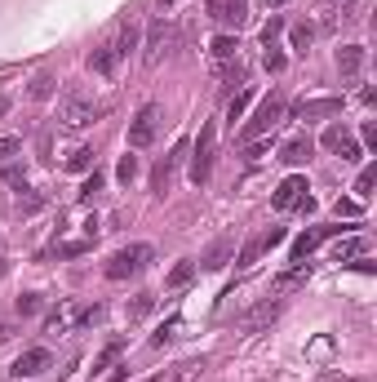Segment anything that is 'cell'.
<instances>
[{"instance_id": "cell-1", "label": "cell", "mask_w": 377, "mask_h": 382, "mask_svg": "<svg viewBox=\"0 0 377 382\" xmlns=\"http://www.w3.org/2000/svg\"><path fill=\"white\" fill-rule=\"evenodd\" d=\"M102 116V102H93V93L84 89H67L63 102H58V125L63 129H89Z\"/></svg>"}, {"instance_id": "cell-2", "label": "cell", "mask_w": 377, "mask_h": 382, "mask_svg": "<svg viewBox=\"0 0 377 382\" xmlns=\"http://www.w3.org/2000/svg\"><path fill=\"white\" fill-rule=\"evenodd\" d=\"M151 258H155L151 245H142V240H138V245H125V249H116V254L102 262V276H107V280H129V276H138Z\"/></svg>"}, {"instance_id": "cell-3", "label": "cell", "mask_w": 377, "mask_h": 382, "mask_svg": "<svg viewBox=\"0 0 377 382\" xmlns=\"http://www.w3.org/2000/svg\"><path fill=\"white\" fill-rule=\"evenodd\" d=\"M279 121H284V98H279V93H271V98L258 102V112H253V121L240 129V138H245V142H258V138L271 134Z\"/></svg>"}, {"instance_id": "cell-4", "label": "cell", "mask_w": 377, "mask_h": 382, "mask_svg": "<svg viewBox=\"0 0 377 382\" xmlns=\"http://www.w3.org/2000/svg\"><path fill=\"white\" fill-rule=\"evenodd\" d=\"M213 147H217V129L204 125L200 138H196V147L187 151V156H191V183H196V187H204L209 174H213Z\"/></svg>"}, {"instance_id": "cell-5", "label": "cell", "mask_w": 377, "mask_h": 382, "mask_svg": "<svg viewBox=\"0 0 377 382\" xmlns=\"http://www.w3.org/2000/svg\"><path fill=\"white\" fill-rule=\"evenodd\" d=\"M155 134H160V107H155V102H142L138 112H133V121H129V147H133V151L151 147Z\"/></svg>"}, {"instance_id": "cell-6", "label": "cell", "mask_w": 377, "mask_h": 382, "mask_svg": "<svg viewBox=\"0 0 377 382\" xmlns=\"http://www.w3.org/2000/svg\"><path fill=\"white\" fill-rule=\"evenodd\" d=\"M174 40H178L174 18H155V22H151V31H147V54H142V58H147V67L160 63V58L174 49Z\"/></svg>"}, {"instance_id": "cell-7", "label": "cell", "mask_w": 377, "mask_h": 382, "mask_svg": "<svg viewBox=\"0 0 377 382\" xmlns=\"http://www.w3.org/2000/svg\"><path fill=\"white\" fill-rule=\"evenodd\" d=\"M45 369H54V356H49V347H27V351H22L14 365H9V374H14L18 382H22V378L31 382V378H40Z\"/></svg>"}, {"instance_id": "cell-8", "label": "cell", "mask_w": 377, "mask_h": 382, "mask_svg": "<svg viewBox=\"0 0 377 382\" xmlns=\"http://www.w3.org/2000/svg\"><path fill=\"white\" fill-rule=\"evenodd\" d=\"M187 151H191V142L182 138V142H174V151H169V156L155 165V178H151V187H155V196H164L169 187H174V174H178V165L187 160Z\"/></svg>"}, {"instance_id": "cell-9", "label": "cell", "mask_w": 377, "mask_h": 382, "mask_svg": "<svg viewBox=\"0 0 377 382\" xmlns=\"http://www.w3.org/2000/svg\"><path fill=\"white\" fill-rule=\"evenodd\" d=\"M209 18L217 22V27H245L249 22V5L245 0H209Z\"/></svg>"}, {"instance_id": "cell-10", "label": "cell", "mask_w": 377, "mask_h": 382, "mask_svg": "<svg viewBox=\"0 0 377 382\" xmlns=\"http://www.w3.org/2000/svg\"><path fill=\"white\" fill-rule=\"evenodd\" d=\"M324 116H342V98H302L293 102V121H324Z\"/></svg>"}, {"instance_id": "cell-11", "label": "cell", "mask_w": 377, "mask_h": 382, "mask_svg": "<svg viewBox=\"0 0 377 382\" xmlns=\"http://www.w3.org/2000/svg\"><path fill=\"white\" fill-rule=\"evenodd\" d=\"M342 231H346L342 222H337V227H315V231H302L298 240H293V249H288V254H293V262H302V258H311L315 249H320V245L328 240V236H342Z\"/></svg>"}, {"instance_id": "cell-12", "label": "cell", "mask_w": 377, "mask_h": 382, "mask_svg": "<svg viewBox=\"0 0 377 382\" xmlns=\"http://www.w3.org/2000/svg\"><path fill=\"white\" fill-rule=\"evenodd\" d=\"M320 142H324V147H328V151H333V156H342V160H360V142H355V138H351V134H346V129H342V125H328V129H324V138H320Z\"/></svg>"}, {"instance_id": "cell-13", "label": "cell", "mask_w": 377, "mask_h": 382, "mask_svg": "<svg viewBox=\"0 0 377 382\" xmlns=\"http://www.w3.org/2000/svg\"><path fill=\"white\" fill-rule=\"evenodd\" d=\"M209 63H213L217 71H226L231 63H240V40H236L231 31L213 36V45H209Z\"/></svg>"}, {"instance_id": "cell-14", "label": "cell", "mask_w": 377, "mask_h": 382, "mask_svg": "<svg viewBox=\"0 0 377 382\" xmlns=\"http://www.w3.org/2000/svg\"><path fill=\"white\" fill-rule=\"evenodd\" d=\"M307 191H311V187H307V178H302V174H288V178H284V183H279V187H275V196H271V205H275V209H293V205H298V200H302V196H307Z\"/></svg>"}, {"instance_id": "cell-15", "label": "cell", "mask_w": 377, "mask_h": 382, "mask_svg": "<svg viewBox=\"0 0 377 382\" xmlns=\"http://www.w3.org/2000/svg\"><path fill=\"white\" fill-rule=\"evenodd\" d=\"M307 280H311V262H298V267L279 271V276L271 280V293H275V298H279V293H293V289H302Z\"/></svg>"}, {"instance_id": "cell-16", "label": "cell", "mask_w": 377, "mask_h": 382, "mask_svg": "<svg viewBox=\"0 0 377 382\" xmlns=\"http://www.w3.org/2000/svg\"><path fill=\"white\" fill-rule=\"evenodd\" d=\"M364 45H342V49H337V71H342L346 80H355L360 71H364Z\"/></svg>"}, {"instance_id": "cell-17", "label": "cell", "mask_w": 377, "mask_h": 382, "mask_svg": "<svg viewBox=\"0 0 377 382\" xmlns=\"http://www.w3.org/2000/svg\"><path fill=\"white\" fill-rule=\"evenodd\" d=\"M196 280V258H178L174 267H169V276H164V289L174 293V289H187V284Z\"/></svg>"}, {"instance_id": "cell-18", "label": "cell", "mask_w": 377, "mask_h": 382, "mask_svg": "<svg viewBox=\"0 0 377 382\" xmlns=\"http://www.w3.org/2000/svg\"><path fill=\"white\" fill-rule=\"evenodd\" d=\"M89 71H98V76H116V71H120V54L111 49V40L89 54Z\"/></svg>"}, {"instance_id": "cell-19", "label": "cell", "mask_w": 377, "mask_h": 382, "mask_svg": "<svg viewBox=\"0 0 377 382\" xmlns=\"http://www.w3.org/2000/svg\"><path fill=\"white\" fill-rule=\"evenodd\" d=\"M54 93H58V76H54V71H36L31 85H27V98L31 102H49Z\"/></svg>"}, {"instance_id": "cell-20", "label": "cell", "mask_w": 377, "mask_h": 382, "mask_svg": "<svg viewBox=\"0 0 377 382\" xmlns=\"http://www.w3.org/2000/svg\"><path fill=\"white\" fill-rule=\"evenodd\" d=\"M311 151H315V142L302 134V138H288L284 147H279V160H284V165H307V160H311Z\"/></svg>"}, {"instance_id": "cell-21", "label": "cell", "mask_w": 377, "mask_h": 382, "mask_svg": "<svg viewBox=\"0 0 377 382\" xmlns=\"http://www.w3.org/2000/svg\"><path fill=\"white\" fill-rule=\"evenodd\" d=\"M279 316V303L271 298V303H262V307H253V312L245 316V333H258L262 325H271V320Z\"/></svg>"}, {"instance_id": "cell-22", "label": "cell", "mask_w": 377, "mask_h": 382, "mask_svg": "<svg viewBox=\"0 0 377 382\" xmlns=\"http://www.w3.org/2000/svg\"><path fill=\"white\" fill-rule=\"evenodd\" d=\"M226 258H231V240H213L209 245V254H204L196 267H209V271H217V267H226Z\"/></svg>"}, {"instance_id": "cell-23", "label": "cell", "mask_w": 377, "mask_h": 382, "mask_svg": "<svg viewBox=\"0 0 377 382\" xmlns=\"http://www.w3.org/2000/svg\"><path fill=\"white\" fill-rule=\"evenodd\" d=\"M315 40V27L311 22H298V27H288V45H293V54H307Z\"/></svg>"}, {"instance_id": "cell-24", "label": "cell", "mask_w": 377, "mask_h": 382, "mask_svg": "<svg viewBox=\"0 0 377 382\" xmlns=\"http://www.w3.org/2000/svg\"><path fill=\"white\" fill-rule=\"evenodd\" d=\"M360 254H364V240H360V236H346V240L333 245V262H351V258H360Z\"/></svg>"}, {"instance_id": "cell-25", "label": "cell", "mask_w": 377, "mask_h": 382, "mask_svg": "<svg viewBox=\"0 0 377 382\" xmlns=\"http://www.w3.org/2000/svg\"><path fill=\"white\" fill-rule=\"evenodd\" d=\"M0 183H9V187H27V169H22L18 160H0Z\"/></svg>"}, {"instance_id": "cell-26", "label": "cell", "mask_w": 377, "mask_h": 382, "mask_svg": "<svg viewBox=\"0 0 377 382\" xmlns=\"http://www.w3.org/2000/svg\"><path fill=\"white\" fill-rule=\"evenodd\" d=\"M373 187H377V165H364L360 178H355V200H369Z\"/></svg>"}, {"instance_id": "cell-27", "label": "cell", "mask_w": 377, "mask_h": 382, "mask_svg": "<svg viewBox=\"0 0 377 382\" xmlns=\"http://www.w3.org/2000/svg\"><path fill=\"white\" fill-rule=\"evenodd\" d=\"M249 102H253V89H240L236 98L226 102V125H231V129H236V121L245 116V107H249Z\"/></svg>"}, {"instance_id": "cell-28", "label": "cell", "mask_w": 377, "mask_h": 382, "mask_svg": "<svg viewBox=\"0 0 377 382\" xmlns=\"http://www.w3.org/2000/svg\"><path fill=\"white\" fill-rule=\"evenodd\" d=\"M67 169H71V174H89V169H93V147H76V151L67 156Z\"/></svg>"}, {"instance_id": "cell-29", "label": "cell", "mask_w": 377, "mask_h": 382, "mask_svg": "<svg viewBox=\"0 0 377 382\" xmlns=\"http://www.w3.org/2000/svg\"><path fill=\"white\" fill-rule=\"evenodd\" d=\"M102 187H107V178H102L98 169H93V174L80 183V200H84V205H89V200H98V196H102Z\"/></svg>"}, {"instance_id": "cell-30", "label": "cell", "mask_w": 377, "mask_h": 382, "mask_svg": "<svg viewBox=\"0 0 377 382\" xmlns=\"http://www.w3.org/2000/svg\"><path fill=\"white\" fill-rule=\"evenodd\" d=\"M133 45H138V27H120V36L111 40V49L120 54V63L129 58V49H133Z\"/></svg>"}, {"instance_id": "cell-31", "label": "cell", "mask_w": 377, "mask_h": 382, "mask_svg": "<svg viewBox=\"0 0 377 382\" xmlns=\"http://www.w3.org/2000/svg\"><path fill=\"white\" fill-rule=\"evenodd\" d=\"M262 254H266V249H262V236H258V240H249V245L236 254V267H253V262H258Z\"/></svg>"}, {"instance_id": "cell-32", "label": "cell", "mask_w": 377, "mask_h": 382, "mask_svg": "<svg viewBox=\"0 0 377 382\" xmlns=\"http://www.w3.org/2000/svg\"><path fill=\"white\" fill-rule=\"evenodd\" d=\"M40 307H45V298H40V293H22L18 303H14V312H18V316H36Z\"/></svg>"}, {"instance_id": "cell-33", "label": "cell", "mask_w": 377, "mask_h": 382, "mask_svg": "<svg viewBox=\"0 0 377 382\" xmlns=\"http://www.w3.org/2000/svg\"><path fill=\"white\" fill-rule=\"evenodd\" d=\"M262 67H266V71H271V76H279V71H284V67H288V58H284V54H279V49H275V45H266V58H262Z\"/></svg>"}, {"instance_id": "cell-34", "label": "cell", "mask_w": 377, "mask_h": 382, "mask_svg": "<svg viewBox=\"0 0 377 382\" xmlns=\"http://www.w3.org/2000/svg\"><path fill=\"white\" fill-rule=\"evenodd\" d=\"M116 178L129 187L133 178H138V156H120V165H116Z\"/></svg>"}, {"instance_id": "cell-35", "label": "cell", "mask_w": 377, "mask_h": 382, "mask_svg": "<svg viewBox=\"0 0 377 382\" xmlns=\"http://www.w3.org/2000/svg\"><path fill=\"white\" fill-rule=\"evenodd\" d=\"M174 338H178V320H169L164 329H155V333H151V347L160 351V347H169V342H174Z\"/></svg>"}, {"instance_id": "cell-36", "label": "cell", "mask_w": 377, "mask_h": 382, "mask_svg": "<svg viewBox=\"0 0 377 382\" xmlns=\"http://www.w3.org/2000/svg\"><path fill=\"white\" fill-rule=\"evenodd\" d=\"M333 213H337V222H342V218H360V213H364V200H337Z\"/></svg>"}, {"instance_id": "cell-37", "label": "cell", "mask_w": 377, "mask_h": 382, "mask_svg": "<svg viewBox=\"0 0 377 382\" xmlns=\"http://www.w3.org/2000/svg\"><path fill=\"white\" fill-rule=\"evenodd\" d=\"M120 351H125V342H120V338H116V342H107V347H102V356H98V360H93V369H107V365H111Z\"/></svg>"}, {"instance_id": "cell-38", "label": "cell", "mask_w": 377, "mask_h": 382, "mask_svg": "<svg viewBox=\"0 0 377 382\" xmlns=\"http://www.w3.org/2000/svg\"><path fill=\"white\" fill-rule=\"evenodd\" d=\"M18 151H22V138H14V134H5V138H0V160H14Z\"/></svg>"}, {"instance_id": "cell-39", "label": "cell", "mask_w": 377, "mask_h": 382, "mask_svg": "<svg viewBox=\"0 0 377 382\" xmlns=\"http://www.w3.org/2000/svg\"><path fill=\"white\" fill-rule=\"evenodd\" d=\"M196 374H204V360H187V365H178V378H174V382H191Z\"/></svg>"}, {"instance_id": "cell-40", "label": "cell", "mask_w": 377, "mask_h": 382, "mask_svg": "<svg viewBox=\"0 0 377 382\" xmlns=\"http://www.w3.org/2000/svg\"><path fill=\"white\" fill-rule=\"evenodd\" d=\"M151 307H155V298L151 293H138V298H133V307H129V316H147Z\"/></svg>"}, {"instance_id": "cell-41", "label": "cell", "mask_w": 377, "mask_h": 382, "mask_svg": "<svg viewBox=\"0 0 377 382\" xmlns=\"http://www.w3.org/2000/svg\"><path fill=\"white\" fill-rule=\"evenodd\" d=\"M178 5L182 0H155V18H178Z\"/></svg>"}, {"instance_id": "cell-42", "label": "cell", "mask_w": 377, "mask_h": 382, "mask_svg": "<svg viewBox=\"0 0 377 382\" xmlns=\"http://www.w3.org/2000/svg\"><path fill=\"white\" fill-rule=\"evenodd\" d=\"M279 31H284V18H271V22L262 27V40H266V45H275V36H279Z\"/></svg>"}, {"instance_id": "cell-43", "label": "cell", "mask_w": 377, "mask_h": 382, "mask_svg": "<svg viewBox=\"0 0 377 382\" xmlns=\"http://www.w3.org/2000/svg\"><path fill=\"white\" fill-rule=\"evenodd\" d=\"M333 351V338H315L311 347H307V356H315V360H320V356H328Z\"/></svg>"}, {"instance_id": "cell-44", "label": "cell", "mask_w": 377, "mask_h": 382, "mask_svg": "<svg viewBox=\"0 0 377 382\" xmlns=\"http://www.w3.org/2000/svg\"><path fill=\"white\" fill-rule=\"evenodd\" d=\"M360 134H364V147H373V151H377V125H373V121H364Z\"/></svg>"}, {"instance_id": "cell-45", "label": "cell", "mask_w": 377, "mask_h": 382, "mask_svg": "<svg viewBox=\"0 0 377 382\" xmlns=\"http://www.w3.org/2000/svg\"><path fill=\"white\" fill-rule=\"evenodd\" d=\"M279 240H284V231H279V227H271V231H266V236H262V249H275Z\"/></svg>"}, {"instance_id": "cell-46", "label": "cell", "mask_w": 377, "mask_h": 382, "mask_svg": "<svg viewBox=\"0 0 377 382\" xmlns=\"http://www.w3.org/2000/svg\"><path fill=\"white\" fill-rule=\"evenodd\" d=\"M125 378H129V365H120V369H116V374L107 378V382H125Z\"/></svg>"}, {"instance_id": "cell-47", "label": "cell", "mask_w": 377, "mask_h": 382, "mask_svg": "<svg viewBox=\"0 0 377 382\" xmlns=\"http://www.w3.org/2000/svg\"><path fill=\"white\" fill-rule=\"evenodd\" d=\"M279 5H288V0H266V9H279Z\"/></svg>"}, {"instance_id": "cell-48", "label": "cell", "mask_w": 377, "mask_h": 382, "mask_svg": "<svg viewBox=\"0 0 377 382\" xmlns=\"http://www.w3.org/2000/svg\"><path fill=\"white\" fill-rule=\"evenodd\" d=\"M147 382H160V378H147Z\"/></svg>"}]
</instances>
